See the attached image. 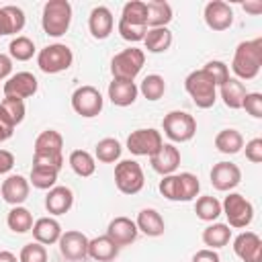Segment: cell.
I'll return each instance as SVG.
<instances>
[{"instance_id":"obj_1","label":"cell","mask_w":262,"mask_h":262,"mask_svg":"<svg viewBox=\"0 0 262 262\" xmlns=\"http://www.w3.org/2000/svg\"><path fill=\"white\" fill-rule=\"evenodd\" d=\"M262 68V37L242 41L235 47L233 59H231V72L235 78L242 80H254L260 74Z\"/></svg>"},{"instance_id":"obj_2","label":"cell","mask_w":262,"mask_h":262,"mask_svg":"<svg viewBox=\"0 0 262 262\" xmlns=\"http://www.w3.org/2000/svg\"><path fill=\"white\" fill-rule=\"evenodd\" d=\"M72 25V4L68 0H49L43 6L41 27L49 37H61Z\"/></svg>"},{"instance_id":"obj_3","label":"cell","mask_w":262,"mask_h":262,"mask_svg":"<svg viewBox=\"0 0 262 262\" xmlns=\"http://www.w3.org/2000/svg\"><path fill=\"white\" fill-rule=\"evenodd\" d=\"M184 90L188 92V96L199 108H211L217 100V86L203 68L190 72L184 78Z\"/></svg>"},{"instance_id":"obj_4","label":"cell","mask_w":262,"mask_h":262,"mask_svg":"<svg viewBox=\"0 0 262 262\" xmlns=\"http://www.w3.org/2000/svg\"><path fill=\"white\" fill-rule=\"evenodd\" d=\"M143 63H145V53H143V49H139V47H127V49L119 51V53L111 59V74H113V80L135 82V78L139 76Z\"/></svg>"},{"instance_id":"obj_5","label":"cell","mask_w":262,"mask_h":262,"mask_svg":"<svg viewBox=\"0 0 262 262\" xmlns=\"http://www.w3.org/2000/svg\"><path fill=\"white\" fill-rule=\"evenodd\" d=\"M162 129L172 143H186L196 133V121L186 111H170L162 121Z\"/></svg>"},{"instance_id":"obj_6","label":"cell","mask_w":262,"mask_h":262,"mask_svg":"<svg viewBox=\"0 0 262 262\" xmlns=\"http://www.w3.org/2000/svg\"><path fill=\"white\" fill-rule=\"evenodd\" d=\"M74 63V53L63 43H51L37 53V66L43 74H59L70 70Z\"/></svg>"},{"instance_id":"obj_7","label":"cell","mask_w":262,"mask_h":262,"mask_svg":"<svg viewBox=\"0 0 262 262\" xmlns=\"http://www.w3.org/2000/svg\"><path fill=\"white\" fill-rule=\"evenodd\" d=\"M221 213L227 217V225L244 229L254 219V205L239 192H229L221 203Z\"/></svg>"},{"instance_id":"obj_8","label":"cell","mask_w":262,"mask_h":262,"mask_svg":"<svg viewBox=\"0 0 262 262\" xmlns=\"http://www.w3.org/2000/svg\"><path fill=\"white\" fill-rule=\"evenodd\" d=\"M115 184L123 194H137L145 184L141 166L135 160H121L115 166Z\"/></svg>"},{"instance_id":"obj_9","label":"cell","mask_w":262,"mask_h":262,"mask_svg":"<svg viewBox=\"0 0 262 262\" xmlns=\"http://www.w3.org/2000/svg\"><path fill=\"white\" fill-rule=\"evenodd\" d=\"M102 104H104V98L98 92V88H94V86H88V84L80 86L72 94V108L76 115H80L84 119L98 117L102 111Z\"/></svg>"},{"instance_id":"obj_10","label":"cell","mask_w":262,"mask_h":262,"mask_svg":"<svg viewBox=\"0 0 262 262\" xmlns=\"http://www.w3.org/2000/svg\"><path fill=\"white\" fill-rule=\"evenodd\" d=\"M164 139H162V131L147 127V129H135L129 133L127 137V149L133 156H154L160 147H162Z\"/></svg>"},{"instance_id":"obj_11","label":"cell","mask_w":262,"mask_h":262,"mask_svg":"<svg viewBox=\"0 0 262 262\" xmlns=\"http://www.w3.org/2000/svg\"><path fill=\"white\" fill-rule=\"evenodd\" d=\"M88 237L78 231V229H70V231H63L57 246H59V252L66 260L70 262H82L88 258Z\"/></svg>"},{"instance_id":"obj_12","label":"cell","mask_w":262,"mask_h":262,"mask_svg":"<svg viewBox=\"0 0 262 262\" xmlns=\"http://www.w3.org/2000/svg\"><path fill=\"white\" fill-rule=\"evenodd\" d=\"M211 184L219 192H231L242 182V170L233 162H217L211 168Z\"/></svg>"},{"instance_id":"obj_13","label":"cell","mask_w":262,"mask_h":262,"mask_svg":"<svg viewBox=\"0 0 262 262\" xmlns=\"http://www.w3.org/2000/svg\"><path fill=\"white\" fill-rule=\"evenodd\" d=\"M203 16H205V23L211 31H227L231 25H233V10L227 2L223 0H211L205 4V10H203Z\"/></svg>"},{"instance_id":"obj_14","label":"cell","mask_w":262,"mask_h":262,"mask_svg":"<svg viewBox=\"0 0 262 262\" xmlns=\"http://www.w3.org/2000/svg\"><path fill=\"white\" fill-rule=\"evenodd\" d=\"M117 248H123V246H131L139 231H137V225L133 219L125 217V215H119L115 219H111V223L106 225V233H104Z\"/></svg>"},{"instance_id":"obj_15","label":"cell","mask_w":262,"mask_h":262,"mask_svg":"<svg viewBox=\"0 0 262 262\" xmlns=\"http://www.w3.org/2000/svg\"><path fill=\"white\" fill-rule=\"evenodd\" d=\"M37 88H39V82H37V78L31 72H16V74H12L4 82V86H2L4 96L20 98V100L33 96L37 92Z\"/></svg>"},{"instance_id":"obj_16","label":"cell","mask_w":262,"mask_h":262,"mask_svg":"<svg viewBox=\"0 0 262 262\" xmlns=\"http://www.w3.org/2000/svg\"><path fill=\"white\" fill-rule=\"evenodd\" d=\"M233 254L244 262H262V239L254 231H242L233 239Z\"/></svg>"},{"instance_id":"obj_17","label":"cell","mask_w":262,"mask_h":262,"mask_svg":"<svg viewBox=\"0 0 262 262\" xmlns=\"http://www.w3.org/2000/svg\"><path fill=\"white\" fill-rule=\"evenodd\" d=\"M149 164L162 176L176 174V168L180 166V149L174 143H162V147L149 156Z\"/></svg>"},{"instance_id":"obj_18","label":"cell","mask_w":262,"mask_h":262,"mask_svg":"<svg viewBox=\"0 0 262 262\" xmlns=\"http://www.w3.org/2000/svg\"><path fill=\"white\" fill-rule=\"evenodd\" d=\"M29 190H31V184H29V180H27L25 176H20V174H10V176L2 182V186H0V196H2L8 205L18 207V205H23V203L29 199Z\"/></svg>"},{"instance_id":"obj_19","label":"cell","mask_w":262,"mask_h":262,"mask_svg":"<svg viewBox=\"0 0 262 262\" xmlns=\"http://www.w3.org/2000/svg\"><path fill=\"white\" fill-rule=\"evenodd\" d=\"M74 205V192L70 186H53L47 190V196H45V209L49 215L57 217V215H63L72 209Z\"/></svg>"},{"instance_id":"obj_20","label":"cell","mask_w":262,"mask_h":262,"mask_svg":"<svg viewBox=\"0 0 262 262\" xmlns=\"http://www.w3.org/2000/svg\"><path fill=\"white\" fill-rule=\"evenodd\" d=\"M113 27H115V18H113V12L106 6H94L90 10L88 29H90V35L94 39H100V41L106 39L113 33Z\"/></svg>"},{"instance_id":"obj_21","label":"cell","mask_w":262,"mask_h":262,"mask_svg":"<svg viewBox=\"0 0 262 262\" xmlns=\"http://www.w3.org/2000/svg\"><path fill=\"white\" fill-rule=\"evenodd\" d=\"M31 231H33L35 242H39V244H43V246L57 244L59 237H61V233H63V231H61V225H59V221H57L55 217H39V219L33 223Z\"/></svg>"},{"instance_id":"obj_22","label":"cell","mask_w":262,"mask_h":262,"mask_svg":"<svg viewBox=\"0 0 262 262\" xmlns=\"http://www.w3.org/2000/svg\"><path fill=\"white\" fill-rule=\"evenodd\" d=\"M135 225H137V231L145 233L147 237H160V235H164V229H166L164 217L160 215V211H156L151 207H145L137 213Z\"/></svg>"},{"instance_id":"obj_23","label":"cell","mask_w":262,"mask_h":262,"mask_svg":"<svg viewBox=\"0 0 262 262\" xmlns=\"http://www.w3.org/2000/svg\"><path fill=\"white\" fill-rule=\"evenodd\" d=\"M25 23H27V16L23 8L12 6V4L0 6V37L20 33L25 29Z\"/></svg>"},{"instance_id":"obj_24","label":"cell","mask_w":262,"mask_h":262,"mask_svg":"<svg viewBox=\"0 0 262 262\" xmlns=\"http://www.w3.org/2000/svg\"><path fill=\"white\" fill-rule=\"evenodd\" d=\"M108 98L115 106H131L137 100L139 88L135 82H127V80H113L108 84Z\"/></svg>"},{"instance_id":"obj_25","label":"cell","mask_w":262,"mask_h":262,"mask_svg":"<svg viewBox=\"0 0 262 262\" xmlns=\"http://www.w3.org/2000/svg\"><path fill=\"white\" fill-rule=\"evenodd\" d=\"M63 137L55 129H45L37 135L33 145V156H61Z\"/></svg>"},{"instance_id":"obj_26","label":"cell","mask_w":262,"mask_h":262,"mask_svg":"<svg viewBox=\"0 0 262 262\" xmlns=\"http://www.w3.org/2000/svg\"><path fill=\"white\" fill-rule=\"evenodd\" d=\"M25 100L20 98H10V96H4V100L0 102V123L6 125V127H16L25 121Z\"/></svg>"},{"instance_id":"obj_27","label":"cell","mask_w":262,"mask_h":262,"mask_svg":"<svg viewBox=\"0 0 262 262\" xmlns=\"http://www.w3.org/2000/svg\"><path fill=\"white\" fill-rule=\"evenodd\" d=\"M219 94H221L223 104H225L227 108L237 111V108H242V104H244V98H246L248 90H246L244 82H239L237 78H229L225 84H221V86H219Z\"/></svg>"},{"instance_id":"obj_28","label":"cell","mask_w":262,"mask_h":262,"mask_svg":"<svg viewBox=\"0 0 262 262\" xmlns=\"http://www.w3.org/2000/svg\"><path fill=\"white\" fill-rule=\"evenodd\" d=\"M145 8H147V16H145L147 29L168 27V23L172 20V6H170L166 0H151V2H145Z\"/></svg>"},{"instance_id":"obj_29","label":"cell","mask_w":262,"mask_h":262,"mask_svg":"<svg viewBox=\"0 0 262 262\" xmlns=\"http://www.w3.org/2000/svg\"><path fill=\"white\" fill-rule=\"evenodd\" d=\"M215 147L225 156H235L244 149V135L237 129H231V127L221 129L215 135Z\"/></svg>"},{"instance_id":"obj_30","label":"cell","mask_w":262,"mask_h":262,"mask_svg":"<svg viewBox=\"0 0 262 262\" xmlns=\"http://www.w3.org/2000/svg\"><path fill=\"white\" fill-rule=\"evenodd\" d=\"M117 256H119V248L106 235H98L88 242V258L96 262H111Z\"/></svg>"},{"instance_id":"obj_31","label":"cell","mask_w":262,"mask_h":262,"mask_svg":"<svg viewBox=\"0 0 262 262\" xmlns=\"http://www.w3.org/2000/svg\"><path fill=\"white\" fill-rule=\"evenodd\" d=\"M143 45L149 53H164L172 45V31L168 27L147 29V33L143 37Z\"/></svg>"},{"instance_id":"obj_32","label":"cell","mask_w":262,"mask_h":262,"mask_svg":"<svg viewBox=\"0 0 262 262\" xmlns=\"http://www.w3.org/2000/svg\"><path fill=\"white\" fill-rule=\"evenodd\" d=\"M231 239V229L227 223H211L203 229V244L209 250H219Z\"/></svg>"},{"instance_id":"obj_33","label":"cell","mask_w":262,"mask_h":262,"mask_svg":"<svg viewBox=\"0 0 262 262\" xmlns=\"http://www.w3.org/2000/svg\"><path fill=\"white\" fill-rule=\"evenodd\" d=\"M68 164H70V168L74 170V174H78L80 178H88V176H92L94 170H96V160H94V156H92L90 151H86V149H74V151L70 154V158H68Z\"/></svg>"},{"instance_id":"obj_34","label":"cell","mask_w":262,"mask_h":262,"mask_svg":"<svg viewBox=\"0 0 262 262\" xmlns=\"http://www.w3.org/2000/svg\"><path fill=\"white\" fill-rule=\"evenodd\" d=\"M33 223H35L33 221V213L27 207H23V205L12 207L8 211V215H6V225L14 233H27V231H31Z\"/></svg>"},{"instance_id":"obj_35","label":"cell","mask_w":262,"mask_h":262,"mask_svg":"<svg viewBox=\"0 0 262 262\" xmlns=\"http://www.w3.org/2000/svg\"><path fill=\"white\" fill-rule=\"evenodd\" d=\"M121 151H123V147L115 137H104V139H100L96 143L94 158L98 162H102V164H115L121 158Z\"/></svg>"},{"instance_id":"obj_36","label":"cell","mask_w":262,"mask_h":262,"mask_svg":"<svg viewBox=\"0 0 262 262\" xmlns=\"http://www.w3.org/2000/svg\"><path fill=\"white\" fill-rule=\"evenodd\" d=\"M35 43L33 39L25 37V35H16L10 43H8V55L10 59H16V61H29L33 55H35Z\"/></svg>"},{"instance_id":"obj_37","label":"cell","mask_w":262,"mask_h":262,"mask_svg":"<svg viewBox=\"0 0 262 262\" xmlns=\"http://www.w3.org/2000/svg\"><path fill=\"white\" fill-rule=\"evenodd\" d=\"M137 88L143 94V98H147V100L154 102V100H160L164 96V92H166V80L160 74H147Z\"/></svg>"},{"instance_id":"obj_38","label":"cell","mask_w":262,"mask_h":262,"mask_svg":"<svg viewBox=\"0 0 262 262\" xmlns=\"http://www.w3.org/2000/svg\"><path fill=\"white\" fill-rule=\"evenodd\" d=\"M194 213L201 221L215 223L217 217L221 215V203L215 196H199L194 203Z\"/></svg>"},{"instance_id":"obj_39","label":"cell","mask_w":262,"mask_h":262,"mask_svg":"<svg viewBox=\"0 0 262 262\" xmlns=\"http://www.w3.org/2000/svg\"><path fill=\"white\" fill-rule=\"evenodd\" d=\"M57 170L51 168H41V166H33L31 168V176H29V184H33L39 190H49L55 186L57 182Z\"/></svg>"},{"instance_id":"obj_40","label":"cell","mask_w":262,"mask_h":262,"mask_svg":"<svg viewBox=\"0 0 262 262\" xmlns=\"http://www.w3.org/2000/svg\"><path fill=\"white\" fill-rule=\"evenodd\" d=\"M145 16H147V8H145V2L141 0H131L123 6L121 10V18L123 23H131V25H141V27H147L145 25Z\"/></svg>"},{"instance_id":"obj_41","label":"cell","mask_w":262,"mask_h":262,"mask_svg":"<svg viewBox=\"0 0 262 262\" xmlns=\"http://www.w3.org/2000/svg\"><path fill=\"white\" fill-rule=\"evenodd\" d=\"M158 188H160V192H162L164 199H168V201H182V186H180V176L178 174L162 176Z\"/></svg>"},{"instance_id":"obj_42","label":"cell","mask_w":262,"mask_h":262,"mask_svg":"<svg viewBox=\"0 0 262 262\" xmlns=\"http://www.w3.org/2000/svg\"><path fill=\"white\" fill-rule=\"evenodd\" d=\"M18 262H47V250L39 242L25 244L18 254Z\"/></svg>"},{"instance_id":"obj_43","label":"cell","mask_w":262,"mask_h":262,"mask_svg":"<svg viewBox=\"0 0 262 262\" xmlns=\"http://www.w3.org/2000/svg\"><path fill=\"white\" fill-rule=\"evenodd\" d=\"M203 70L213 78V82H215L217 88L229 80V66H227L225 61H221V59H211V61H207V63L203 66Z\"/></svg>"},{"instance_id":"obj_44","label":"cell","mask_w":262,"mask_h":262,"mask_svg":"<svg viewBox=\"0 0 262 262\" xmlns=\"http://www.w3.org/2000/svg\"><path fill=\"white\" fill-rule=\"evenodd\" d=\"M180 186H182V201L188 203L192 199H196L199 190H201V182L192 172H180Z\"/></svg>"},{"instance_id":"obj_45","label":"cell","mask_w":262,"mask_h":262,"mask_svg":"<svg viewBox=\"0 0 262 262\" xmlns=\"http://www.w3.org/2000/svg\"><path fill=\"white\" fill-rule=\"evenodd\" d=\"M119 35L125 39V41H129V43H139V41H143V37H145V33H147V27H141V25H131V23H123V20H119Z\"/></svg>"},{"instance_id":"obj_46","label":"cell","mask_w":262,"mask_h":262,"mask_svg":"<svg viewBox=\"0 0 262 262\" xmlns=\"http://www.w3.org/2000/svg\"><path fill=\"white\" fill-rule=\"evenodd\" d=\"M242 108H246V113L252 115L254 119H262V94L260 92H248Z\"/></svg>"},{"instance_id":"obj_47","label":"cell","mask_w":262,"mask_h":262,"mask_svg":"<svg viewBox=\"0 0 262 262\" xmlns=\"http://www.w3.org/2000/svg\"><path fill=\"white\" fill-rule=\"evenodd\" d=\"M246 160H250L252 164L262 162V137H254L246 143Z\"/></svg>"},{"instance_id":"obj_48","label":"cell","mask_w":262,"mask_h":262,"mask_svg":"<svg viewBox=\"0 0 262 262\" xmlns=\"http://www.w3.org/2000/svg\"><path fill=\"white\" fill-rule=\"evenodd\" d=\"M33 166L51 168V170L59 172L63 166V156H33Z\"/></svg>"},{"instance_id":"obj_49","label":"cell","mask_w":262,"mask_h":262,"mask_svg":"<svg viewBox=\"0 0 262 262\" xmlns=\"http://www.w3.org/2000/svg\"><path fill=\"white\" fill-rule=\"evenodd\" d=\"M192 262H221L217 250H209V248H203L199 252H194L192 256Z\"/></svg>"},{"instance_id":"obj_50","label":"cell","mask_w":262,"mask_h":262,"mask_svg":"<svg viewBox=\"0 0 262 262\" xmlns=\"http://www.w3.org/2000/svg\"><path fill=\"white\" fill-rule=\"evenodd\" d=\"M14 168V156L8 149H0V176L8 174Z\"/></svg>"},{"instance_id":"obj_51","label":"cell","mask_w":262,"mask_h":262,"mask_svg":"<svg viewBox=\"0 0 262 262\" xmlns=\"http://www.w3.org/2000/svg\"><path fill=\"white\" fill-rule=\"evenodd\" d=\"M242 8L246 12H250V14H260L262 12V2L260 0H256V2H244Z\"/></svg>"},{"instance_id":"obj_52","label":"cell","mask_w":262,"mask_h":262,"mask_svg":"<svg viewBox=\"0 0 262 262\" xmlns=\"http://www.w3.org/2000/svg\"><path fill=\"white\" fill-rule=\"evenodd\" d=\"M12 131H14L12 127H6V125L0 123V143L6 141V139H10V137H12Z\"/></svg>"},{"instance_id":"obj_53","label":"cell","mask_w":262,"mask_h":262,"mask_svg":"<svg viewBox=\"0 0 262 262\" xmlns=\"http://www.w3.org/2000/svg\"><path fill=\"white\" fill-rule=\"evenodd\" d=\"M0 262H18V260H16V256H14L12 252L0 250Z\"/></svg>"},{"instance_id":"obj_54","label":"cell","mask_w":262,"mask_h":262,"mask_svg":"<svg viewBox=\"0 0 262 262\" xmlns=\"http://www.w3.org/2000/svg\"><path fill=\"white\" fill-rule=\"evenodd\" d=\"M0 82H2V80H0Z\"/></svg>"}]
</instances>
